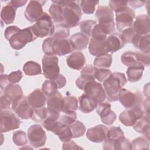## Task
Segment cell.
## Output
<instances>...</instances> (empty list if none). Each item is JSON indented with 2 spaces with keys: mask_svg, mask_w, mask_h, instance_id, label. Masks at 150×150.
I'll return each mask as SVG.
<instances>
[{
  "mask_svg": "<svg viewBox=\"0 0 150 150\" xmlns=\"http://www.w3.org/2000/svg\"><path fill=\"white\" fill-rule=\"evenodd\" d=\"M62 7V24L68 28L77 26L81 17V11L77 1H52Z\"/></svg>",
  "mask_w": 150,
  "mask_h": 150,
  "instance_id": "1",
  "label": "cell"
},
{
  "mask_svg": "<svg viewBox=\"0 0 150 150\" xmlns=\"http://www.w3.org/2000/svg\"><path fill=\"white\" fill-rule=\"evenodd\" d=\"M127 80L124 73L114 72L103 81V87L108 101L113 102L118 100V96L122 87L125 84Z\"/></svg>",
  "mask_w": 150,
  "mask_h": 150,
  "instance_id": "2",
  "label": "cell"
},
{
  "mask_svg": "<svg viewBox=\"0 0 150 150\" xmlns=\"http://www.w3.org/2000/svg\"><path fill=\"white\" fill-rule=\"evenodd\" d=\"M96 16L98 20V25L107 35L115 30V23L112 11L107 6H99L97 9Z\"/></svg>",
  "mask_w": 150,
  "mask_h": 150,
  "instance_id": "3",
  "label": "cell"
},
{
  "mask_svg": "<svg viewBox=\"0 0 150 150\" xmlns=\"http://www.w3.org/2000/svg\"><path fill=\"white\" fill-rule=\"evenodd\" d=\"M37 38L31 26L23 29H20L8 41L12 49L20 50L25 47L28 43L35 40Z\"/></svg>",
  "mask_w": 150,
  "mask_h": 150,
  "instance_id": "4",
  "label": "cell"
},
{
  "mask_svg": "<svg viewBox=\"0 0 150 150\" xmlns=\"http://www.w3.org/2000/svg\"><path fill=\"white\" fill-rule=\"evenodd\" d=\"M32 27L36 36L39 38L53 36L55 29L52 18L45 12Z\"/></svg>",
  "mask_w": 150,
  "mask_h": 150,
  "instance_id": "5",
  "label": "cell"
},
{
  "mask_svg": "<svg viewBox=\"0 0 150 150\" xmlns=\"http://www.w3.org/2000/svg\"><path fill=\"white\" fill-rule=\"evenodd\" d=\"M118 100L121 104L127 108H143V97L139 91L132 93L125 88H121L119 93Z\"/></svg>",
  "mask_w": 150,
  "mask_h": 150,
  "instance_id": "6",
  "label": "cell"
},
{
  "mask_svg": "<svg viewBox=\"0 0 150 150\" xmlns=\"http://www.w3.org/2000/svg\"><path fill=\"white\" fill-rule=\"evenodd\" d=\"M21 121L19 118L10 110H3L1 111L0 131L7 132L19 128Z\"/></svg>",
  "mask_w": 150,
  "mask_h": 150,
  "instance_id": "7",
  "label": "cell"
},
{
  "mask_svg": "<svg viewBox=\"0 0 150 150\" xmlns=\"http://www.w3.org/2000/svg\"><path fill=\"white\" fill-rule=\"evenodd\" d=\"M58 57L56 55H45L42 58V69L44 76L49 80H53L60 74Z\"/></svg>",
  "mask_w": 150,
  "mask_h": 150,
  "instance_id": "8",
  "label": "cell"
},
{
  "mask_svg": "<svg viewBox=\"0 0 150 150\" xmlns=\"http://www.w3.org/2000/svg\"><path fill=\"white\" fill-rule=\"evenodd\" d=\"M86 95L93 100L97 105L104 102L106 95L104 88L101 83L95 80L88 82L84 87V90Z\"/></svg>",
  "mask_w": 150,
  "mask_h": 150,
  "instance_id": "9",
  "label": "cell"
},
{
  "mask_svg": "<svg viewBox=\"0 0 150 150\" xmlns=\"http://www.w3.org/2000/svg\"><path fill=\"white\" fill-rule=\"evenodd\" d=\"M135 18L134 11L128 6L120 11L115 12V20L118 30L121 32L124 29L132 27Z\"/></svg>",
  "mask_w": 150,
  "mask_h": 150,
  "instance_id": "10",
  "label": "cell"
},
{
  "mask_svg": "<svg viewBox=\"0 0 150 150\" xmlns=\"http://www.w3.org/2000/svg\"><path fill=\"white\" fill-rule=\"evenodd\" d=\"M28 137L30 145L35 148L43 146L46 141V135L39 124L31 125L28 129Z\"/></svg>",
  "mask_w": 150,
  "mask_h": 150,
  "instance_id": "11",
  "label": "cell"
},
{
  "mask_svg": "<svg viewBox=\"0 0 150 150\" xmlns=\"http://www.w3.org/2000/svg\"><path fill=\"white\" fill-rule=\"evenodd\" d=\"M12 109L19 117L23 120L31 118L33 112V108L29 105L27 97L25 96L12 102Z\"/></svg>",
  "mask_w": 150,
  "mask_h": 150,
  "instance_id": "12",
  "label": "cell"
},
{
  "mask_svg": "<svg viewBox=\"0 0 150 150\" xmlns=\"http://www.w3.org/2000/svg\"><path fill=\"white\" fill-rule=\"evenodd\" d=\"M46 2V1H30L24 13L26 19L30 22H37L44 13L42 7Z\"/></svg>",
  "mask_w": 150,
  "mask_h": 150,
  "instance_id": "13",
  "label": "cell"
},
{
  "mask_svg": "<svg viewBox=\"0 0 150 150\" xmlns=\"http://www.w3.org/2000/svg\"><path fill=\"white\" fill-rule=\"evenodd\" d=\"M144 115V112L142 108H127L120 114L119 120L124 125L131 127Z\"/></svg>",
  "mask_w": 150,
  "mask_h": 150,
  "instance_id": "14",
  "label": "cell"
},
{
  "mask_svg": "<svg viewBox=\"0 0 150 150\" xmlns=\"http://www.w3.org/2000/svg\"><path fill=\"white\" fill-rule=\"evenodd\" d=\"M96 111L100 117L101 121L105 125H112L116 120L115 113L111 110V105L107 102H103L97 105Z\"/></svg>",
  "mask_w": 150,
  "mask_h": 150,
  "instance_id": "15",
  "label": "cell"
},
{
  "mask_svg": "<svg viewBox=\"0 0 150 150\" xmlns=\"http://www.w3.org/2000/svg\"><path fill=\"white\" fill-rule=\"evenodd\" d=\"M97 68L91 64L86 66L81 71V75L76 81V84L77 87L81 90H84L85 86L90 81L95 80V71Z\"/></svg>",
  "mask_w": 150,
  "mask_h": 150,
  "instance_id": "16",
  "label": "cell"
},
{
  "mask_svg": "<svg viewBox=\"0 0 150 150\" xmlns=\"http://www.w3.org/2000/svg\"><path fill=\"white\" fill-rule=\"evenodd\" d=\"M108 129L106 126L103 125H98L90 128L86 132L87 138L89 141L93 142H103L106 139Z\"/></svg>",
  "mask_w": 150,
  "mask_h": 150,
  "instance_id": "17",
  "label": "cell"
},
{
  "mask_svg": "<svg viewBox=\"0 0 150 150\" xmlns=\"http://www.w3.org/2000/svg\"><path fill=\"white\" fill-rule=\"evenodd\" d=\"M124 136V134L119 127H110L107 131L106 139L103 142V148L105 150L114 149V142Z\"/></svg>",
  "mask_w": 150,
  "mask_h": 150,
  "instance_id": "18",
  "label": "cell"
},
{
  "mask_svg": "<svg viewBox=\"0 0 150 150\" xmlns=\"http://www.w3.org/2000/svg\"><path fill=\"white\" fill-rule=\"evenodd\" d=\"M74 50L70 39H57L54 38L52 46L53 55L64 56L72 52Z\"/></svg>",
  "mask_w": 150,
  "mask_h": 150,
  "instance_id": "19",
  "label": "cell"
},
{
  "mask_svg": "<svg viewBox=\"0 0 150 150\" xmlns=\"http://www.w3.org/2000/svg\"><path fill=\"white\" fill-rule=\"evenodd\" d=\"M132 28L136 33L141 35L149 34L150 23L149 19L146 15H140L135 18V21L133 22Z\"/></svg>",
  "mask_w": 150,
  "mask_h": 150,
  "instance_id": "20",
  "label": "cell"
},
{
  "mask_svg": "<svg viewBox=\"0 0 150 150\" xmlns=\"http://www.w3.org/2000/svg\"><path fill=\"white\" fill-rule=\"evenodd\" d=\"M51 132L57 135L60 141L63 142L71 141L73 138L70 127L60 122L59 120L56 121Z\"/></svg>",
  "mask_w": 150,
  "mask_h": 150,
  "instance_id": "21",
  "label": "cell"
},
{
  "mask_svg": "<svg viewBox=\"0 0 150 150\" xmlns=\"http://www.w3.org/2000/svg\"><path fill=\"white\" fill-rule=\"evenodd\" d=\"M105 39H106L91 38L88 46L90 53L93 56L97 57L107 53Z\"/></svg>",
  "mask_w": 150,
  "mask_h": 150,
  "instance_id": "22",
  "label": "cell"
},
{
  "mask_svg": "<svg viewBox=\"0 0 150 150\" xmlns=\"http://www.w3.org/2000/svg\"><path fill=\"white\" fill-rule=\"evenodd\" d=\"M106 50L107 53L108 52L114 53L123 47L125 43L121 36L118 33H113L105 39Z\"/></svg>",
  "mask_w": 150,
  "mask_h": 150,
  "instance_id": "23",
  "label": "cell"
},
{
  "mask_svg": "<svg viewBox=\"0 0 150 150\" xmlns=\"http://www.w3.org/2000/svg\"><path fill=\"white\" fill-rule=\"evenodd\" d=\"M66 62L70 68L80 70L86 64V58L81 52H75L67 57Z\"/></svg>",
  "mask_w": 150,
  "mask_h": 150,
  "instance_id": "24",
  "label": "cell"
},
{
  "mask_svg": "<svg viewBox=\"0 0 150 150\" xmlns=\"http://www.w3.org/2000/svg\"><path fill=\"white\" fill-rule=\"evenodd\" d=\"M27 100L33 108H36L43 107L46 103V98L43 92L38 88L29 94L27 97Z\"/></svg>",
  "mask_w": 150,
  "mask_h": 150,
  "instance_id": "25",
  "label": "cell"
},
{
  "mask_svg": "<svg viewBox=\"0 0 150 150\" xmlns=\"http://www.w3.org/2000/svg\"><path fill=\"white\" fill-rule=\"evenodd\" d=\"M132 43L135 47L139 49L141 52L145 53H150L149 34L146 35H141L136 33L132 39Z\"/></svg>",
  "mask_w": 150,
  "mask_h": 150,
  "instance_id": "26",
  "label": "cell"
},
{
  "mask_svg": "<svg viewBox=\"0 0 150 150\" xmlns=\"http://www.w3.org/2000/svg\"><path fill=\"white\" fill-rule=\"evenodd\" d=\"M70 40L74 49L78 50L86 49L89 42L88 38L81 32H77L73 34Z\"/></svg>",
  "mask_w": 150,
  "mask_h": 150,
  "instance_id": "27",
  "label": "cell"
},
{
  "mask_svg": "<svg viewBox=\"0 0 150 150\" xmlns=\"http://www.w3.org/2000/svg\"><path fill=\"white\" fill-rule=\"evenodd\" d=\"M78 101L80 111L86 114L92 112L97 106V104L85 94H82L79 97Z\"/></svg>",
  "mask_w": 150,
  "mask_h": 150,
  "instance_id": "28",
  "label": "cell"
},
{
  "mask_svg": "<svg viewBox=\"0 0 150 150\" xmlns=\"http://www.w3.org/2000/svg\"><path fill=\"white\" fill-rule=\"evenodd\" d=\"M149 117L144 115L133 125L134 129L138 132L142 134L148 140L149 138Z\"/></svg>",
  "mask_w": 150,
  "mask_h": 150,
  "instance_id": "29",
  "label": "cell"
},
{
  "mask_svg": "<svg viewBox=\"0 0 150 150\" xmlns=\"http://www.w3.org/2000/svg\"><path fill=\"white\" fill-rule=\"evenodd\" d=\"M144 69V66L141 63L135 66L128 67L127 70L128 80L132 83L139 81L142 78Z\"/></svg>",
  "mask_w": 150,
  "mask_h": 150,
  "instance_id": "30",
  "label": "cell"
},
{
  "mask_svg": "<svg viewBox=\"0 0 150 150\" xmlns=\"http://www.w3.org/2000/svg\"><path fill=\"white\" fill-rule=\"evenodd\" d=\"M47 108L50 110L56 111L60 112L62 109L63 96L57 91L56 93L51 96L47 97Z\"/></svg>",
  "mask_w": 150,
  "mask_h": 150,
  "instance_id": "31",
  "label": "cell"
},
{
  "mask_svg": "<svg viewBox=\"0 0 150 150\" xmlns=\"http://www.w3.org/2000/svg\"><path fill=\"white\" fill-rule=\"evenodd\" d=\"M16 15V8L12 6L9 2L4 6L1 12V18L2 22L5 24L12 23Z\"/></svg>",
  "mask_w": 150,
  "mask_h": 150,
  "instance_id": "32",
  "label": "cell"
},
{
  "mask_svg": "<svg viewBox=\"0 0 150 150\" xmlns=\"http://www.w3.org/2000/svg\"><path fill=\"white\" fill-rule=\"evenodd\" d=\"M7 95L13 101L21 98L23 95V91L21 86L18 84H8L4 91H1Z\"/></svg>",
  "mask_w": 150,
  "mask_h": 150,
  "instance_id": "33",
  "label": "cell"
},
{
  "mask_svg": "<svg viewBox=\"0 0 150 150\" xmlns=\"http://www.w3.org/2000/svg\"><path fill=\"white\" fill-rule=\"evenodd\" d=\"M78 108V100L73 96H69L63 98L62 112L75 111Z\"/></svg>",
  "mask_w": 150,
  "mask_h": 150,
  "instance_id": "34",
  "label": "cell"
},
{
  "mask_svg": "<svg viewBox=\"0 0 150 150\" xmlns=\"http://www.w3.org/2000/svg\"><path fill=\"white\" fill-rule=\"evenodd\" d=\"M23 70L27 76H36L42 74L40 65L34 61L26 62L23 67Z\"/></svg>",
  "mask_w": 150,
  "mask_h": 150,
  "instance_id": "35",
  "label": "cell"
},
{
  "mask_svg": "<svg viewBox=\"0 0 150 150\" xmlns=\"http://www.w3.org/2000/svg\"><path fill=\"white\" fill-rule=\"evenodd\" d=\"M112 63V55L106 53L100 56H97L94 60V66L97 69H107Z\"/></svg>",
  "mask_w": 150,
  "mask_h": 150,
  "instance_id": "36",
  "label": "cell"
},
{
  "mask_svg": "<svg viewBox=\"0 0 150 150\" xmlns=\"http://www.w3.org/2000/svg\"><path fill=\"white\" fill-rule=\"evenodd\" d=\"M121 63L126 66H134L139 62L138 60L135 52L132 51H127L123 53L121 56Z\"/></svg>",
  "mask_w": 150,
  "mask_h": 150,
  "instance_id": "37",
  "label": "cell"
},
{
  "mask_svg": "<svg viewBox=\"0 0 150 150\" xmlns=\"http://www.w3.org/2000/svg\"><path fill=\"white\" fill-rule=\"evenodd\" d=\"M53 4L50 5L49 11L53 22L57 24H62V7L60 5L52 2Z\"/></svg>",
  "mask_w": 150,
  "mask_h": 150,
  "instance_id": "38",
  "label": "cell"
},
{
  "mask_svg": "<svg viewBox=\"0 0 150 150\" xmlns=\"http://www.w3.org/2000/svg\"><path fill=\"white\" fill-rule=\"evenodd\" d=\"M58 87L53 80H46L42 84V90L45 96L49 97L57 91Z\"/></svg>",
  "mask_w": 150,
  "mask_h": 150,
  "instance_id": "39",
  "label": "cell"
},
{
  "mask_svg": "<svg viewBox=\"0 0 150 150\" xmlns=\"http://www.w3.org/2000/svg\"><path fill=\"white\" fill-rule=\"evenodd\" d=\"M97 24L96 21L93 20H85L80 23V28L82 33L88 38L91 37L92 30Z\"/></svg>",
  "mask_w": 150,
  "mask_h": 150,
  "instance_id": "40",
  "label": "cell"
},
{
  "mask_svg": "<svg viewBox=\"0 0 150 150\" xmlns=\"http://www.w3.org/2000/svg\"><path fill=\"white\" fill-rule=\"evenodd\" d=\"M69 35V28L60 24H57L56 25L54 32L53 35V38L57 39H64L67 38Z\"/></svg>",
  "mask_w": 150,
  "mask_h": 150,
  "instance_id": "41",
  "label": "cell"
},
{
  "mask_svg": "<svg viewBox=\"0 0 150 150\" xmlns=\"http://www.w3.org/2000/svg\"><path fill=\"white\" fill-rule=\"evenodd\" d=\"M80 6L83 12L85 14L90 15L94 13L96 6L99 3L98 1H81Z\"/></svg>",
  "mask_w": 150,
  "mask_h": 150,
  "instance_id": "42",
  "label": "cell"
},
{
  "mask_svg": "<svg viewBox=\"0 0 150 150\" xmlns=\"http://www.w3.org/2000/svg\"><path fill=\"white\" fill-rule=\"evenodd\" d=\"M69 127L72 132L73 138H79L83 136L86 129L83 123L80 121H76Z\"/></svg>",
  "mask_w": 150,
  "mask_h": 150,
  "instance_id": "43",
  "label": "cell"
},
{
  "mask_svg": "<svg viewBox=\"0 0 150 150\" xmlns=\"http://www.w3.org/2000/svg\"><path fill=\"white\" fill-rule=\"evenodd\" d=\"M48 115L47 108L42 107L40 108H33L32 119L36 122H42Z\"/></svg>",
  "mask_w": 150,
  "mask_h": 150,
  "instance_id": "44",
  "label": "cell"
},
{
  "mask_svg": "<svg viewBox=\"0 0 150 150\" xmlns=\"http://www.w3.org/2000/svg\"><path fill=\"white\" fill-rule=\"evenodd\" d=\"M12 139L13 143L18 146H24L28 142L26 134L21 130L13 132Z\"/></svg>",
  "mask_w": 150,
  "mask_h": 150,
  "instance_id": "45",
  "label": "cell"
},
{
  "mask_svg": "<svg viewBox=\"0 0 150 150\" xmlns=\"http://www.w3.org/2000/svg\"><path fill=\"white\" fill-rule=\"evenodd\" d=\"M63 114L60 116L59 121L63 124L70 126L73 124L77 119V114L75 111H69V112H63Z\"/></svg>",
  "mask_w": 150,
  "mask_h": 150,
  "instance_id": "46",
  "label": "cell"
},
{
  "mask_svg": "<svg viewBox=\"0 0 150 150\" xmlns=\"http://www.w3.org/2000/svg\"><path fill=\"white\" fill-rule=\"evenodd\" d=\"M114 149H132V144L128 139L124 136L114 142Z\"/></svg>",
  "mask_w": 150,
  "mask_h": 150,
  "instance_id": "47",
  "label": "cell"
},
{
  "mask_svg": "<svg viewBox=\"0 0 150 150\" xmlns=\"http://www.w3.org/2000/svg\"><path fill=\"white\" fill-rule=\"evenodd\" d=\"M132 149H149L148 140L142 137H138L134 139L132 142Z\"/></svg>",
  "mask_w": 150,
  "mask_h": 150,
  "instance_id": "48",
  "label": "cell"
},
{
  "mask_svg": "<svg viewBox=\"0 0 150 150\" xmlns=\"http://www.w3.org/2000/svg\"><path fill=\"white\" fill-rule=\"evenodd\" d=\"M127 1H114L111 0L109 1L110 8L115 12L120 11L125 9L127 6Z\"/></svg>",
  "mask_w": 150,
  "mask_h": 150,
  "instance_id": "49",
  "label": "cell"
},
{
  "mask_svg": "<svg viewBox=\"0 0 150 150\" xmlns=\"http://www.w3.org/2000/svg\"><path fill=\"white\" fill-rule=\"evenodd\" d=\"M120 35L125 43H132V39L136 35V33L132 26L122 30Z\"/></svg>",
  "mask_w": 150,
  "mask_h": 150,
  "instance_id": "50",
  "label": "cell"
},
{
  "mask_svg": "<svg viewBox=\"0 0 150 150\" xmlns=\"http://www.w3.org/2000/svg\"><path fill=\"white\" fill-rule=\"evenodd\" d=\"M111 71L107 69H96L94 74L95 79L98 80L100 82H103L111 74Z\"/></svg>",
  "mask_w": 150,
  "mask_h": 150,
  "instance_id": "51",
  "label": "cell"
},
{
  "mask_svg": "<svg viewBox=\"0 0 150 150\" xmlns=\"http://www.w3.org/2000/svg\"><path fill=\"white\" fill-rule=\"evenodd\" d=\"M54 40V38L51 37L46 39L42 44V50L45 55L51 56L53 55L52 51L53 43Z\"/></svg>",
  "mask_w": 150,
  "mask_h": 150,
  "instance_id": "52",
  "label": "cell"
},
{
  "mask_svg": "<svg viewBox=\"0 0 150 150\" xmlns=\"http://www.w3.org/2000/svg\"><path fill=\"white\" fill-rule=\"evenodd\" d=\"M23 77V73L21 70L13 71L8 75V80L9 83L15 84L20 81Z\"/></svg>",
  "mask_w": 150,
  "mask_h": 150,
  "instance_id": "53",
  "label": "cell"
},
{
  "mask_svg": "<svg viewBox=\"0 0 150 150\" xmlns=\"http://www.w3.org/2000/svg\"><path fill=\"white\" fill-rule=\"evenodd\" d=\"M138 60L139 63H142L144 66H149V57L150 54L149 53H145L142 52H135Z\"/></svg>",
  "mask_w": 150,
  "mask_h": 150,
  "instance_id": "54",
  "label": "cell"
},
{
  "mask_svg": "<svg viewBox=\"0 0 150 150\" xmlns=\"http://www.w3.org/2000/svg\"><path fill=\"white\" fill-rule=\"evenodd\" d=\"M12 103V100L4 93L1 91V110L8 109Z\"/></svg>",
  "mask_w": 150,
  "mask_h": 150,
  "instance_id": "55",
  "label": "cell"
},
{
  "mask_svg": "<svg viewBox=\"0 0 150 150\" xmlns=\"http://www.w3.org/2000/svg\"><path fill=\"white\" fill-rule=\"evenodd\" d=\"M20 29H21L16 26H10L7 27L4 32L5 38L8 40L15 33L18 32Z\"/></svg>",
  "mask_w": 150,
  "mask_h": 150,
  "instance_id": "56",
  "label": "cell"
},
{
  "mask_svg": "<svg viewBox=\"0 0 150 150\" xmlns=\"http://www.w3.org/2000/svg\"><path fill=\"white\" fill-rule=\"evenodd\" d=\"M53 80L54 81V82L57 85L58 88H61L63 87L66 85V77L61 74H59L58 75V76L56 78H55L54 79H53Z\"/></svg>",
  "mask_w": 150,
  "mask_h": 150,
  "instance_id": "57",
  "label": "cell"
},
{
  "mask_svg": "<svg viewBox=\"0 0 150 150\" xmlns=\"http://www.w3.org/2000/svg\"><path fill=\"white\" fill-rule=\"evenodd\" d=\"M82 149V148L79 146L74 142L71 141L64 142L63 145V149Z\"/></svg>",
  "mask_w": 150,
  "mask_h": 150,
  "instance_id": "58",
  "label": "cell"
},
{
  "mask_svg": "<svg viewBox=\"0 0 150 150\" xmlns=\"http://www.w3.org/2000/svg\"><path fill=\"white\" fill-rule=\"evenodd\" d=\"M8 75L7 74H1V91H4L6 86L8 84Z\"/></svg>",
  "mask_w": 150,
  "mask_h": 150,
  "instance_id": "59",
  "label": "cell"
},
{
  "mask_svg": "<svg viewBox=\"0 0 150 150\" xmlns=\"http://www.w3.org/2000/svg\"><path fill=\"white\" fill-rule=\"evenodd\" d=\"M128 3L133 8H138L142 6L146 2L144 1H128Z\"/></svg>",
  "mask_w": 150,
  "mask_h": 150,
  "instance_id": "60",
  "label": "cell"
},
{
  "mask_svg": "<svg viewBox=\"0 0 150 150\" xmlns=\"http://www.w3.org/2000/svg\"><path fill=\"white\" fill-rule=\"evenodd\" d=\"M28 2L27 1H15V0H12L9 1L10 4L13 6L15 8H18L21 6H24L26 3Z\"/></svg>",
  "mask_w": 150,
  "mask_h": 150,
  "instance_id": "61",
  "label": "cell"
},
{
  "mask_svg": "<svg viewBox=\"0 0 150 150\" xmlns=\"http://www.w3.org/2000/svg\"><path fill=\"white\" fill-rule=\"evenodd\" d=\"M149 83H147L145 86H144V96H146L147 98H149Z\"/></svg>",
  "mask_w": 150,
  "mask_h": 150,
  "instance_id": "62",
  "label": "cell"
}]
</instances>
